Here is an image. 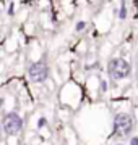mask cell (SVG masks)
Listing matches in <instances>:
<instances>
[{
	"label": "cell",
	"instance_id": "6da1fadb",
	"mask_svg": "<svg viewBox=\"0 0 138 145\" xmlns=\"http://www.w3.org/2000/svg\"><path fill=\"white\" fill-rule=\"evenodd\" d=\"M107 72H109V76H111L114 81H120V79H125L130 76V72H132V66H130V63L127 60H123V58H114L109 61L107 65Z\"/></svg>",
	"mask_w": 138,
	"mask_h": 145
},
{
	"label": "cell",
	"instance_id": "7a4b0ae2",
	"mask_svg": "<svg viewBox=\"0 0 138 145\" xmlns=\"http://www.w3.org/2000/svg\"><path fill=\"white\" fill-rule=\"evenodd\" d=\"M114 129H115L117 135H128L133 129V119L130 114L125 113H119L114 118Z\"/></svg>",
	"mask_w": 138,
	"mask_h": 145
},
{
	"label": "cell",
	"instance_id": "3957f363",
	"mask_svg": "<svg viewBox=\"0 0 138 145\" xmlns=\"http://www.w3.org/2000/svg\"><path fill=\"white\" fill-rule=\"evenodd\" d=\"M2 126H3L5 134L16 135L20 131H21V127H23V119L20 118L16 113H7L5 116H3Z\"/></svg>",
	"mask_w": 138,
	"mask_h": 145
},
{
	"label": "cell",
	"instance_id": "277c9868",
	"mask_svg": "<svg viewBox=\"0 0 138 145\" xmlns=\"http://www.w3.org/2000/svg\"><path fill=\"white\" fill-rule=\"evenodd\" d=\"M28 76L33 82H44L49 78V68L44 61H36L33 63L28 69Z\"/></svg>",
	"mask_w": 138,
	"mask_h": 145
},
{
	"label": "cell",
	"instance_id": "5b68a950",
	"mask_svg": "<svg viewBox=\"0 0 138 145\" xmlns=\"http://www.w3.org/2000/svg\"><path fill=\"white\" fill-rule=\"evenodd\" d=\"M119 18H120V20H125V18H127V8H125V5H122L119 8Z\"/></svg>",
	"mask_w": 138,
	"mask_h": 145
},
{
	"label": "cell",
	"instance_id": "8992f818",
	"mask_svg": "<svg viewBox=\"0 0 138 145\" xmlns=\"http://www.w3.org/2000/svg\"><path fill=\"white\" fill-rule=\"evenodd\" d=\"M85 27H86V23H85V21H80V23H76L75 29H76V32H80V31H83Z\"/></svg>",
	"mask_w": 138,
	"mask_h": 145
},
{
	"label": "cell",
	"instance_id": "52a82bcc",
	"mask_svg": "<svg viewBox=\"0 0 138 145\" xmlns=\"http://www.w3.org/2000/svg\"><path fill=\"white\" fill-rule=\"evenodd\" d=\"M46 123H47V121H46V118H41L39 121H37V127H44V126H46Z\"/></svg>",
	"mask_w": 138,
	"mask_h": 145
},
{
	"label": "cell",
	"instance_id": "ba28073f",
	"mask_svg": "<svg viewBox=\"0 0 138 145\" xmlns=\"http://www.w3.org/2000/svg\"><path fill=\"white\" fill-rule=\"evenodd\" d=\"M101 90H102V92H106V90H107V82H106V81H102V82H101Z\"/></svg>",
	"mask_w": 138,
	"mask_h": 145
},
{
	"label": "cell",
	"instance_id": "9c48e42d",
	"mask_svg": "<svg viewBox=\"0 0 138 145\" xmlns=\"http://www.w3.org/2000/svg\"><path fill=\"white\" fill-rule=\"evenodd\" d=\"M130 145H138V137H132L130 139Z\"/></svg>",
	"mask_w": 138,
	"mask_h": 145
},
{
	"label": "cell",
	"instance_id": "30bf717a",
	"mask_svg": "<svg viewBox=\"0 0 138 145\" xmlns=\"http://www.w3.org/2000/svg\"><path fill=\"white\" fill-rule=\"evenodd\" d=\"M117 145H122V144H117Z\"/></svg>",
	"mask_w": 138,
	"mask_h": 145
}]
</instances>
